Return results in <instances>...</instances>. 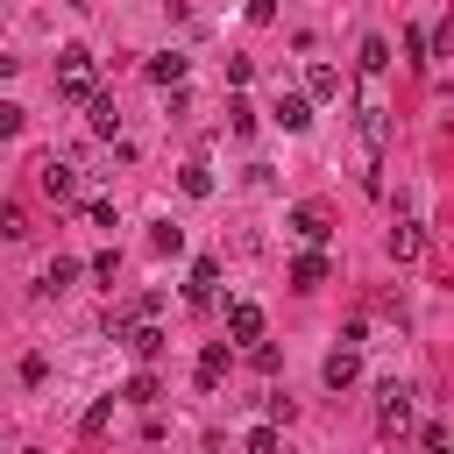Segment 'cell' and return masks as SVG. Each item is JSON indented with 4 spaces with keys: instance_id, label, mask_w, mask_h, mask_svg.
<instances>
[{
    "instance_id": "1",
    "label": "cell",
    "mask_w": 454,
    "mask_h": 454,
    "mask_svg": "<svg viewBox=\"0 0 454 454\" xmlns=\"http://www.w3.org/2000/svg\"><path fill=\"white\" fill-rule=\"evenodd\" d=\"M57 92L64 99H92L99 92V64H92V50H57Z\"/></svg>"
},
{
    "instance_id": "2",
    "label": "cell",
    "mask_w": 454,
    "mask_h": 454,
    "mask_svg": "<svg viewBox=\"0 0 454 454\" xmlns=\"http://www.w3.org/2000/svg\"><path fill=\"white\" fill-rule=\"evenodd\" d=\"M355 128H362V149H369V163H383V149H390V106H383L376 92H362V106H355Z\"/></svg>"
},
{
    "instance_id": "3",
    "label": "cell",
    "mask_w": 454,
    "mask_h": 454,
    "mask_svg": "<svg viewBox=\"0 0 454 454\" xmlns=\"http://www.w3.org/2000/svg\"><path fill=\"white\" fill-rule=\"evenodd\" d=\"M35 184H43V192H50L57 206H71V199H78V163H64V156H43Z\"/></svg>"
},
{
    "instance_id": "4",
    "label": "cell",
    "mask_w": 454,
    "mask_h": 454,
    "mask_svg": "<svg viewBox=\"0 0 454 454\" xmlns=\"http://www.w3.org/2000/svg\"><path fill=\"white\" fill-rule=\"evenodd\" d=\"M376 397H383V404H376V426H383V433L397 440V433L411 426V390H404V383H383Z\"/></svg>"
},
{
    "instance_id": "5",
    "label": "cell",
    "mask_w": 454,
    "mask_h": 454,
    "mask_svg": "<svg viewBox=\"0 0 454 454\" xmlns=\"http://www.w3.org/2000/svg\"><path fill=\"white\" fill-rule=\"evenodd\" d=\"M85 121H92L99 142H114V135H121V106H114V92H92V99H85Z\"/></svg>"
},
{
    "instance_id": "6",
    "label": "cell",
    "mask_w": 454,
    "mask_h": 454,
    "mask_svg": "<svg viewBox=\"0 0 454 454\" xmlns=\"http://www.w3.org/2000/svg\"><path fill=\"white\" fill-rule=\"evenodd\" d=\"M291 234L326 241V234H333V213H326V206H312V199H305V206H291Z\"/></svg>"
},
{
    "instance_id": "7",
    "label": "cell",
    "mask_w": 454,
    "mask_h": 454,
    "mask_svg": "<svg viewBox=\"0 0 454 454\" xmlns=\"http://www.w3.org/2000/svg\"><path fill=\"white\" fill-rule=\"evenodd\" d=\"M319 376H326V390H348V383L362 376V355H355V348H333V355L319 362Z\"/></svg>"
},
{
    "instance_id": "8",
    "label": "cell",
    "mask_w": 454,
    "mask_h": 454,
    "mask_svg": "<svg viewBox=\"0 0 454 454\" xmlns=\"http://www.w3.org/2000/svg\"><path fill=\"white\" fill-rule=\"evenodd\" d=\"M227 333H234V340H262V305L234 298V305H227Z\"/></svg>"
},
{
    "instance_id": "9",
    "label": "cell",
    "mask_w": 454,
    "mask_h": 454,
    "mask_svg": "<svg viewBox=\"0 0 454 454\" xmlns=\"http://www.w3.org/2000/svg\"><path fill=\"white\" fill-rule=\"evenodd\" d=\"M184 64H192L184 50H156V57H149V78H156V85L170 92V85H184Z\"/></svg>"
},
{
    "instance_id": "10",
    "label": "cell",
    "mask_w": 454,
    "mask_h": 454,
    "mask_svg": "<svg viewBox=\"0 0 454 454\" xmlns=\"http://www.w3.org/2000/svg\"><path fill=\"white\" fill-rule=\"evenodd\" d=\"M319 284H326V255H319V248H305V255L291 262V291H319Z\"/></svg>"
},
{
    "instance_id": "11",
    "label": "cell",
    "mask_w": 454,
    "mask_h": 454,
    "mask_svg": "<svg viewBox=\"0 0 454 454\" xmlns=\"http://www.w3.org/2000/svg\"><path fill=\"white\" fill-rule=\"evenodd\" d=\"M184 291H192V305H206V298L220 291V255H199V262H192V284H184Z\"/></svg>"
},
{
    "instance_id": "12",
    "label": "cell",
    "mask_w": 454,
    "mask_h": 454,
    "mask_svg": "<svg viewBox=\"0 0 454 454\" xmlns=\"http://www.w3.org/2000/svg\"><path fill=\"white\" fill-rule=\"evenodd\" d=\"M277 121H284L291 135H305V128H312V99H305V92H284V99H277Z\"/></svg>"
},
{
    "instance_id": "13",
    "label": "cell",
    "mask_w": 454,
    "mask_h": 454,
    "mask_svg": "<svg viewBox=\"0 0 454 454\" xmlns=\"http://www.w3.org/2000/svg\"><path fill=\"white\" fill-rule=\"evenodd\" d=\"M177 184H184V199H213V163H206V156H192V163L177 170Z\"/></svg>"
},
{
    "instance_id": "14",
    "label": "cell",
    "mask_w": 454,
    "mask_h": 454,
    "mask_svg": "<svg viewBox=\"0 0 454 454\" xmlns=\"http://www.w3.org/2000/svg\"><path fill=\"white\" fill-rule=\"evenodd\" d=\"M419 248H426L419 220H397V227H390V255H397V262H419Z\"/></svg>"
},
{
    "instance_id": "15",
    "label": "cell",
    "mask_w": 454,
    "mask_h": 454,
    "mask_svg": "<svg viewBox=\"0 0 454 454\" xmlns=\"http://www.w3.org/2000/svg\"><path fill=\"white\" fill-rule=\"evenodd\" d=\"M71 284H78V255H57V262L43 270V284H35V291H43V298H57V291H71Z\"/></svg>"
},
{
    "instance_id": "16",
    "label": "cell",
    "mask_w": 454,
    "mask_h": 454,
    "mask_svg": "<svg viewBox=\"0 0 454 454\" xmlns=\"http://www.w3.org/2000/svg\"><path fill=\"white\" fill-rule=\"evenodd\" d=\"M355 64H362V78H383V71H390V43H383V35H362V57H355Z\"/></svg>"
},
{
    "instance_id": "17",
    "label": "cell",
    "mask_w": 454,
    "mask_h": 454,
    "mask_svg": "<svg viewBox=\"0 0 454 454\" xmlns=\"http://www.w3.org/2000/svg\"><path fill=\"white\" fill-rule=\"evenodd\" d=\"M305 99H340V71L333 64H312L305 71Z\"/></svg>"
},
{
    "instance_id": "18",
    "label": "cell",
    "mask_w": 454,
    "mask_h": 454,
    "mask_svg": "<svg viewBox=\"0 0 454 454\" xmlns=\"http://www.w3.org/2000/svg\"><path fill=\"white\" fill-rule=\"evenodd\" d=\"M220 376H227V348L213 340V348L199 355V390H220Z\"/></svg>"
},
{
    "instance_id": "19",
    "label": "cell",
    "mask_w": 454,
    "mask_h": 454,
    "mask_svg": "<svg viewBox=\"0 0 454 454\" xmlns=\"http://www.w3.org/2000/svg\"><path fill=\"white\" fill-rule=\"evenodd\" d=\"M128 348H135L142 362H156V355H163V333H156V326L142 319V326H128Z\"/></svg>"
},
{
    "instance_id": "20",
    "label": "cell",
    "mask_w": 454,
    "mask_h": 454,
    "mask_svg": "<svg viewBox=\"0 0 454 454\" xmlns=\"http://www.w3.org/2000/svg\"><path fill=\"white\" fill-rule=\"evenodd\" d=\"M114 426V397H99V404H85V419H78V433L92 440V433H106Z\"/></svg>"
},
{
    "instance_id": "21",
    "label": "cell",
    "mask_w": 454,
    "mask_h": 454,
    "mask_svg": "<svg viewBox=\"0 0 454 454\" xmlns=\"http://www.w3.org/2000/svg\"><path fill=\"white\" fill-rule=\"evenodd\" d=\"M0 234H7V241H28V213H21V206H0Z\"/></svg>"
},
{
    "instance_id": "22",
    "label": "cell",
    "mask_w": 454,
    "mask_h": 454,
    "mask_svg": "<svg viewBox=\"0 0 454 454\" xmlns=\"http://www.w3.org/2000/svg\"><path fill=\"white\" fill-rule=\"evenodd\" d=\"M149 248H156V255H177V248H184V227H170V220H163V227L149 234Z\"/></svg>"
},
{
    "instance_id": "23",
    "label": "cell",
    "mask_w": 454,
    "mask_h": 454,
    "mask_svg": "<svg viewBox=\"0 0 454 454\" xmlns=\"http://www.w3.org/2000/svg\"><path fill=\"white\" fill-rule=\"evenodd\" d=\"M156 397H163V383H156V376H149V369H142V376H135V383H128V404H156Z\"/></svg>"
},
{
    "instance_id": "24",
    "label": "cell",
    "mask_w": 454,
    "mask_h": 454,
    "mask_svg": "<svg viewBox=\"0 0 454 454\" xmlns=\"http://www.w3.org/2000/svg\"><path fill=\"white\" fill-rule=\"evenodd\" d=\"M227 128L248 135V128H255V106H248V99H227Z\"/></svg>"
},
{
    "instance_id": "25",
    "label": "cell",
    "mask_w": 454,
    "mask_h": 454,
    "mask_svg": "<svg viewBox=\"0 0 454 454\" xmlns=\"http://www.w3.org/2000/svg\"><path fill=\"white\" fill-rule=\"evenodd\" d=\"M248 454H284V440H277V426H255V433H248Z\"/></svg>"
},
{
    "instance_id": "26",
    "label": "cell",
    "mask_w": 454,
    "mask_h": 454,
    "mask_svg": "<svg viewBox=\"0 0 454 454\" xmlns=\"http://www.w3.org/2000/svg\"><path fill=\"white\" fill-rule=\"evenodd\" d=\"M404 50H411V64H419V71L433 64V50H426V28H404Z\"/></svg>"
},
{
    "instance_id": "27",
    "label": "cell",
    "mask_w": 454,
    "mask_h": 454,
    "mask_svg": "<svg viewBox=\"0 0 454 454\" xmlns=\"http://www.w3.org/2000/svg\"><path fill=\"white\" fill-rule=\"evenodd\" d=\"M248 78H255V64H248V57H227V85H234V92H241V85H248Z\"/></svg>"
},
{
    "instance_id": "28",
    "label": "cell",
    "mask_w": 454,
    "mask_h": 454,
    "mask_svg": "<svg viewBox=\"0 0 454 454\" xmlns=\"http://www.w3.org/2000/svg\"><path fill=\"white\" fill-rule=\"evenodd\" d=\"M85 220L92 227H114V199H85Z\"/></svg>"
},
{
    "instance_id": "29",
    "label": "cell",
    "mask_w": 454,
    "mask_h": 454,
    "mask_svg": "<svg viewBox=\"0 0 454 454\" xmlns=\"http://www.w3.org/2000/svg\"><path fill=\"white\" fill-rule=\"evenodd\" d=\"M114 270H121V248H99V255H92V277H106V284H114Z\"/></svg>"
},
{
    "instance_id": "30",
    "label": "cell",
    "mask_w": 454,
    "mask_h": 454,
    "mask_svg": "<svg viewBox=\"0 0 454 454\" xmlns=\"http://www.w3.org/2000/svg\"><path fill=\"white\" fill-rule=\"evenodd\" d=\"M7 135H21V106H14V99H0V142H7Z\"/></svg>"
},
{
    "instance_id": "31",
    "label": "cell",
    "mask_w": 454,
    "mask_h": 454,
    "mask_svg": "<svg viewBox=\"0 0 454 454\" xmlns=\"http://www.w3.org/2000/svg\"><path fill=\"white\" fill-rule=\"evenodd\" d=\"M248 21H255V28H270V21H277V0H248Z\"/></svg>"
},
{
    "instance_id": "32",
    "label": "cell",
    "mask_w": 454,
    "mask_h": 454,
    "mask_svg": "<svg viewBox=\"0 0 454 454\" xmlns=\"http://www.w3.org/2000/svg\"><path fill=\"white\" fill-rule=\"evenodd\" d=\"M7 71H14V57H7V50H0V78H7Z\"/></svg>"
},
{
    "instance_id": "33",
    "label": "cell",
    "mask_w": 454,
    "mask_h": 454,
    "mask_svg": "<svg viewBox=\"0 0 454 454\" xmlns=\"http://www.w3.org/2000/svg\"><path fill=\"white\" fill-rule=\"evenodd\" d=\"M433 454H447V447H433Z\"/></svg>"
},
{
    "instance_id": "34",
    "label": "cell",
    "mask_w": 454,
    "mask_h": 454,
    "mask_svg": "<svg viewBox=\"0 0 454 454\" xmlns=\"http://www.w3.org/2000/svg\"><path fill=\"white\" fill-rule=\"evenodd\" d=\"M28 454H35V447H28Z\"/></svg>"
}]
</instances>
